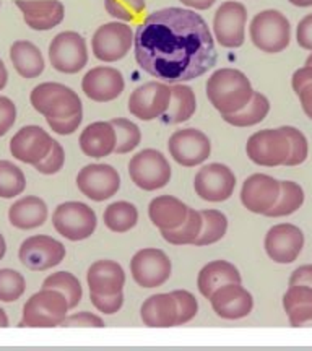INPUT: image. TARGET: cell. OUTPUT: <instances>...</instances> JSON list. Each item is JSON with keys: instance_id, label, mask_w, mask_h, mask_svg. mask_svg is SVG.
Instances as JSON below:
<instances>
[{"instance_id": "obj_44", "label": "cell", "mask_w": 312, "mask_h": 351, "mask_svg": "<svg viewBox=\"0 0 312 351\" xmlns=\"http://www.w3.org/2000/svg\"><path fill=\"white\" fill-rule=\"evenodd\" d=\"M64 163H65V152L62 145L57 142V140H54L49 155L44 158L43 161H39L38 165H34V169L41 174L51 176V174L59 173V171L64 168Z\"/></svg>"}, {"instance_id": "obj_28", "label": "cell", "mask_w": 312, "mask_h": 351, "mask_svg": "<svg viewBox=\"0 0 312 351\" xmlns=\"http://www.w3.org/2000/svg\"><path fill=\"white\" fill-rule=\"evenodd\" d=\"M47 213L46 202L39 197L26 195L8 208V221L19 230H34L46 223Z\"/></svg>"}, {"instance_id": "obj_5", "label": "cell", "mask_w": 312, "mask_h": 351, "mask_svg": "<svg viewBox=\"0 0 312 351\" xmlns=\"http://www.w3.org/2000/svg\"><path fill=\"white\" fill-rule=\"evenodd\" d=\"M69 302L62 293L57 289L43 288L41 291L26 301L23 306V319L20 327L51 328L59 327L69 315Z\"/></svg>"}, {"instance_id": "obj_42", "label": "cell", "mask_w": 312, "mask_h": 351, "mask_svg": "<svg viewBox=\"0 0 312 351\" xmlns=\"http://www.w3.org/2000/svg\"><path fill=\"white\" fill-rule=\"evenodd\" d=\"M285 134L289 138V156L285 166H300L304 163L309 156V142H307L306 135L300 129L291 125L281 127Z\"/></svg>"}, {"instance_id": "obj_38", "label": "cell", "mask_w": 312, "mask_h": 351, "mask_svg": "<svg viewBox=\"0 0 312 351\" xmlns=\"http://www.w3.org/2000/svg\"><path fill=\"white\" fill-rule=\"evenodd\" d=\"M26 189V178L19 166L12 161L0 160V197L13 199L23 194Z\"/></svg>"}, {"instance_id": "obj_52", "label": "cell", "mask_w": 312, "mask_h": 351, "mask_svg": "<svg viewBox=\"0 0 312 351\" xmlns=\"http://www.w3.org/2000/svg\"><path fill=\"white\" fill-rule=\"evenodd\" d=\"M293 285H306L312 288V265H301L289 276V287Z\"/></svg>"}, {"instance_id": "obj_39", "label": "cell", "mask_w": 312, "mask_h": 351, "mask_svg": "<svg viewBox=\"0 0 312 351\" xmlns=\"http://www.w3.org/2000/svg\"><path fill=\"white\" fill-rule=\"evenodd\" d=\"M116 129V150L117 155H125V153L134 152L142 142V132L140 127L124 117H116L111 121Z\"/></svg>"}, {"instance_id": "obj_46", "label": "cell", "mask_w": 312, "mask_h": 351, "mask_svg": "<svg viewBox=\"0 0 312 351\" xmlns=\"http://www.w3.org/2000/svg\"><path fill=\"white\" fill-rule=\"evenodd\" d=\"M91 304H93L99 313L112 315L121 311L122 304H124V295L117 293V295H95V293H90Z\"/></svg>"}, {"instance_id": "obj_54", "label": "cell", "mask_w": 312, "mask_h": 351, "mask_svg": "<svg viewBox=\"0 0 312 351\" xmlns=\"http://www.w3.org/2000/svg\"><path fill=\"white\" fill-rule=\"evenodd\" d=\"M179 2L191 8V10H208L210 7L215 5L217 0H179Z\"/></svg>"}, {"instance_id": "obj_16", "label": "cell", "mask_w": 312, "mask_h": 351, "mask_svg": "<svg viewBox=\"0 0 312 351\" xmlns=\"http://www.w3.org/2000/svg\"><path fill=\"white\" fill-rule=\"evenodd\" d=\"M236 176L226 165L210 163L202 166L194 179L195 194L205 202H225L235 194Z\"/></svg>"}, {"instance_id": "obj_32", "label": "cell", "mask_w": 312, "mask_h": 351, "mask_svg": "<svg viewBox=\"0 0 312 351\" xmlns=\"http://www.w3.org/2000/svg\"><path fill=\"white\" fill-rule=\"evenodd\" d=\"M270 101L261 91H254L252 99L249 101L248 106L241 111L232 114H223V121L235 127H252L261 124V122L269 116Z\"/></svg>"}, {"instance_id": "obj_57", "label": "cell", "mask_w": 312, "mask_h": 351, "mask_svg": "<svg viewBox=\"0 0 312 351\" xmlns=\"http://www.w3.org/2000/svg\"><path fill=\"white\" fill-rule=\"evenodd\" d=\"M5 327H8V317H7L5 311L0 307V328H5Z\"/></svg>"}, {"instance_id": "obj_14", "label": "cell", "mask_w": 312, "mask_h": 351, "mask_svg": "<svg viewBox=\"0 0 312 351\" xmlns=\"http://www.w3.org/2000/svg\"><path fill=\"white\" fill-rule=\"evenodd\" d=\"M169 155L184 168H194L205 163L212 153V142L199 129L176 130L168 142Z\"/></svg>"}, {"instance_id": "obj_1", "label": "cell", "mask_w": 312, "mask_h": 351, "mask_svg": "<svg viewBox=\"0 0 312 351\" xmlns=\"http://www.w3.org/2000/svg\"><path fill=\"white\" fill-rule=\"evenodd\" d=\"M134 54L140 69L169 85L195 80L217 64L215 38L206 21L195 10L181 7L150 13L137 26Z\"/></svg>"}, {"instance_id": "obj_58", "label": "cell", "mask_w": 312, "mask_h": 351, "mask_svg": "<svg viewBox=\"0 0 312 351\" xmlns=\"http://www.w3.org/2000/svg\"><path fill=\"white\" fill-rule=\"evenodd\" d=\"M7 252V243H5V238H3L2 234H0V261H2L3 256H5Z\"/></svg>"}, {"instance_id": "obj_19", "label": "cell", "mask_w": 312, "mask_h": 351, "mask_svg": "<svg viewBox=\"0 0 312 351\" xmlns=\"http://www.w3.org/2000/svg\"><path fill=\"white\" fill-rule=\"evenodd\" d=\"M54 138L39 125H26L13 135L10 153L15 160L26 165H38L49 155Z\"/></svg>"}, {"instance_id": "obj_51", "label": "cell", "mask_w": 312, "mask_h": 351, "mask_svg": "<svg viewBox=\"0 0 312 351\" xmlns=\"http://www.w3.org/2000/svg\"><path fill=\"white\" fill-rule=\"evenodd\" d=\"M312 83V67L311 65H304V67L298 69L296 72L293 73V78H291V85H293V90L294 93L300 95V91L302 88L311 85Z\"/></svg>"}, {"instance_id": "obj_24", "label": "cell", "mask_w": 312, "mask_h": 351, "mask_svg": "<svg viewBox=\"0 0 312 351\" xmlns=\"http://www.w3.org/2000/svg\"><path fill=\"white\" fill-rule=\"evenodd\" d=\"M86 283L95 295H117L124 289L125 271L114 261H98L88 269Z\"/></svg>"}, {"instance_id": "obj_10", "label": "cell", "mask_w": 312, "mask_h": 351, "mask_svg": "<svg viewBox=\"0 0 312 351\" xmlns=\"http://www.w3.org/2000/svg\"><path fill=\"white\" fill-rule=\"evenodd\" d=\"M248 8L241 2L230 0L221 3L213 16V38L219 46L237 49L245 41Z\"/></svg>"}, {"instance_id": "obj_2", "label": "cell", "mask_w": 312, "mask_h": 351, "mask_svg": "<svg viewBox=\"0 0 312 351\" xmlns=\"http://www.w3.org/2000/svg\"><path fill=\"white\" fill-rule=\"evenodd\" d=\"M33 108L46 117L47 125L59 135H72L83 121V104L72 88L46 82L33 88L29 95Z\"/></svg>"}, {"instance_id": "obj_45", "label": "cell", "mask_w": 312, "mask_h": 351, "mask_svg": "<svg viewBox=\"0 0 312 351\" xmlns=\"http://www.w3.org/2000/svg\"><path fill=\"white\" fill-rule=\"evenodd\" d=\"M302 304H312V288L306 285H293L283 296L285 311L288 314L293 307Z\"/></svg>"}, {"instance_id": "obj_37", "label": "cell", "mask_w": 312, "mask_h": 351, "mask_svg": "<svg viewBox=\"0 0 312 351\" xmlns=\"http://www.w3.org/2000/svg\"><path fill=\"white\" fill-rule=\"evenodd\" d=\"M43 288L57 289V291L62 293L67 298L70 309L80 304L83 298V288L80 285V280L73 274H70V271H57V274L49 275L43 282Z\"/></svg>"}, {"instance_id": "obj_33", "label": "cell", "mask_w": 312, "mask_h": 351, "mask_svg": "<svg viewBox=\"0 0 312 351\" xmlns=\"http://www.w3.org/2000/svg\"><path fill=\"white\" fill-rule=\"evenodd\" d=\"M103 218L108 230L122 234V232L130 231L132 228H135V225H137L139 210L130 202H114V204L108 205L106 210H104Z\"/></svg>"}, {"instance_id": "obj_23", "label": "cell", "mask_w": 312, "mask_h": 351, "mask_svg": "<svg viewBox=\"0 0 312 351\" xmlns=\"http://www.w3.org/2000/svg\"><path fill=\"white\" fill-rule=\"evenodd\" d=\"M25 23L34 32H49L62 23L65 7L59 0H16Z\"/></svg>"}, {"instance_id": "obj_25", "label": "cell", "mask_w": 312, "mask_h": 351, "mask_svg": "<svg viewBox=\"0 0 312 351\" xmlns=\"http://www.w3.org/2000/svg\"><path fill=\"white\" fill-rule=\"evenodd\" d=\"M78 143L88 158H106L116 150V129L106 121L91 122L83 129Z\"/></svg>"}, {"instance_id": "obj_59", "label": "cell", "mask_w": 312, "mask_h": 351, "mask_svg": "<svg viewBox=\"0 0 312 351\" xmlns=\"http://www.w3.org/2000/svg\"><path fill=\"white\" fill-rule=\"evenodd\" d=\"M306 65H311V67H312V52H311L309 56H307V59H306Z\"/></svg>"}, {"instance_id": "obj_18", "label": "cell", "mask_w": 312, "mask_h": 351, "mask_svg": "<svg viewBox=\"0 0 312 351\" xmlns=\"http://www.w3.org/2000/svg\"><path fill=\"white\" fill-rule=\"evenodd\" d=\"M265 252L276 263H293L304 247V234L296 225L280 223L272 226L265 234Z\"/></svg>"}, {"instance_id": "obj_27", "label": "cell", "mask_w": 312, "mask_h": 351, "mask_svg": "<svg viewBox=\"0 0 312 351\" xmlns=\"http://www.w3.org/2000/svg\"><path fill=\"white\" fill-rule=\"evenodd\" d=\"M189 207L173 195H160L150 202L148 217L158 230H176L186 221Z\"/></svg>"}, {"instance_id": "obj_7", "label": "cell", "mask_w": 312, "mask_h": 351, "mask_svg": "<svg viewBox=\"0 0 312 351\" xmlns=\"http://www.w3.org/2000/svg\"><path fill=\"white\" fill-rule=\"evenodd\" d=\"M52 225L65 239L83 241L96 231L98 217L95 210L83 202H65L56 208L52 215Z\"/></svg>"}, {"instance_id": "obj_35", "label": "cell", "mask_w": 312, "mask_h": 351, "mask_svg": "<svg viewBox=\"0 0 312 351\" xmlns=\"http://www.w3.org/2000/svg\"><path fill=\"white\" fill-rule=\"evenodd\" d=\"M202 226H204L202 212H197L195 208H189L186 221L176 230H161V236L166 243L173 245L194 244L200 236Z\"/></svg>"}, {"instance_id": "obj_49", "label": "cell", "mask_w": 312, "mask_h": 351, "mask_svg": "<svg viewBox=\"0 0 312 351\" xmlns=\"http://www.w3.org/2000/svg\"><path fill=\"white\" fill-rule=\"evenodd\" d=\"M289 326L294 328L312 327V304H302L293 307L288 313Z\"/></svg>"}, {"instance_id": "obj_12", "label": "cell", "mask_w": 312, "mask_h": 351, "mask_svg": "<svg viewBox=\"0 0 312 351\" xmlns=\"http://www.w3.org/2000/svg\"><path fill=\"white\" fill-rule=\"evenodd\" d=\"M132 278L139 287L152 289L163 287L173 274V263L161 249H142L130 261Z\"/></svg>"}, {"instance_id": "obj_26", "label": "cell", "mask_w": 312, "mask_h": 351, "mask_svg": "<svg viewBox=\"0 0 312 351\" xmlns=\"http://www.w3.org/2000/svg\"><path fill=\"white\" fill-rule=\"evenodd\" d=\"M143 326L150 328H168L178 326V304L171 293H158L147 298L140 307Z\"/></svg>"}, {"instance_id": "obj_34", "label": "cell", "mask_w": 312, "mask_h": 351, "mask_svg": "<svg viewBox=\"0 0 312 351\" xmlns=\"http://www.w3.org/2000/svg\"><path fill=\"white\" fill-rule=\"evenodd\" d=\"M304 204V191L298 182L280 181V197L265 217L281 218L298 212Z\"/></svg>"}, {"instance_id": "obj_15", "label": "cell", "mask_w": 312, "mask_h": 351, "mask_svg": "<svg viewBox=\"0 0 312 351\" xmlns=\"http://www.w3.org/2000/svg\"><path fill=\"white\" fill-rule=\"evenodd\" d=\"M77 187L90 200L104 202L119 192L121 174L111 165H86L77 174Z\"/></svg>"}, {"instance_id": "obj_30", "label": "cell", "mask_w": 312, "mask_h": 351, "mask_svg": "<svg viewBox=\"0 0 312 351\" xmlns=\"http://www.w3.org/2000/svg\"><path fill=\"white\" fill-rule=\"evenodd\" d=\"M10 60L16 73L23 78H36L44 72L43 52L32 41H16L10 47Z\"/></svg>"}, {"instance_id": "obj_31", "label": "cell", "mask_w": 312, "mask_h": 351, "mask_svg": "<svg viewBox=\"0 0 312 351\" xmlns=\"http://www.w3.org/2000/svg\"><path fill=\"white\" fill-rule=\"evenodd\" d=\"M197 111L195 93L184 83H174L171 86V103L168 111L161 116L165 124H182L191 119Z\"/></svg>"}, {"instance_id": "obj_21", "label": "cell", "mask_w": 312, "mask_h": 351, "mask_svg": "<svg viewBox=\"0 0 312 351\" xmlns=\"http://www.w3.org/2000/svg\"><path fill=\"white\" fill-rule=\"evenodd\" d=\"M280 197V181L269 174H252L241 187V202L244 208L257 215H267Z\"/></svg>"}, {"instance_id": "obj_56", "label": "cell", "mask_w": 312, "mask_h": 351, "mask_svg": "<svg viewBox=\"0 0 312 351\" xmlns=\"http://www.w3.org/2000/svg\"><path fill=\"white\" fill-rule=\"evenodd\" d=\"M288 2L293 3L294 7H301V8L312 7V0H288Z\"/></svg>"}, {"instance_id": "obj_48", "label": "cell", "mask_w": 312, "mask_h": 351, "mask_svg": "<svg viewBox=\"0 0 312 351\" xmlns=\"http://www.w3.org/2000/svg\"><path fill=\"white\" fill-rule=\"evenodd\" d=\"M16 122V106L7 96L0 95V137L7 134Z\"/></svg>"}, {"instance_id": "obj_17", "label": "cell", "mask_w": 312, "mask_h": 351, "mask_svg": "<svg viewBox=\"0 0 312 351\" xmlns=\"http://www.w3.org/2000/svg\"><path fill=\"white\" fill-rule=\"evenodd\" d=\"M65 245L51 236H32L20 245L19 257L26 269L33 271L49 270L65 258Z\"/></svg>"}, {"instance_id": "obj_8", "label": "cell", "mask_w": 312, "mask_h": 351, "mask_svg": "<svg viewBox=\"0 0 312 351\" xmlns=\"http://www.w3.org/2000/svg\"><path fill=\"white\" fill-rule=\"evenodd\" d=\"M249 160L263 168L285 166L289 156V138L283 129H263L252 134L245 143Z\"/></svg>"}, {"instance_id": "obj_47", "label": "cell", "mask_w": 312, "mask_h": 351, "mask_svg": "<svg viewBox=\"0 0 312 351\" xmlns=\"http://www.w3.org/2000/svg\"><path fill=\"white\" fill-rule=\"evenodd\" d=\"M60 327H96L103 328L104 320L93 313H88V311H83V313H77L72 315H67L64 319V322L60 324Z\"/></svg>"}, {"instance_id": "obj_40", "label": "cell", "mask_w": 312, "mask_h": 351, "mask_svg": "<svg viewBox=\"0 0 312 351\" xmlns=\"http://www.w3.org/2000/svg\"><path fill=\"white\" fill-rule=\"evenodd\" d=\"M145 0H104V8L114 20L130 23L145 12Z\"/></svg>"}, {"instance_id": "obj_9", "label": "cell", "mask_w": 312, "mask_h": 351, "mask_svg": "<svg viewBox=\"0 0 312 351\" xmlns=\"http://www.w3.org/2000/svg\"><path fill=\"white\" fill-rule=\"evenodd\" d=\"M135 33L124 21L101 25L91 39V51L101 62H117L129 54L134 46Z\"/></svg>"}, {"instance_id": "obj_43", "label": "cell", "mask_w": 312, "mask_h": 351, "mask_svg": "<svg viewBox=\"0 0 312 351\" xmlns=\"http://www.w3.org/2000/svg\"><path fill=\"white\" fill-rule=\"evenodd\" d=\"M171 295L174 296L176 304H178V326L191 322L199 313V302L195 296L186 289H176Z\"/></svg>"}, {"instance_id": "obj_55", "label": "cell", "mask_w": 312, "mask_h": 351, "mask_svg": "<svg viewBox=\"0 0 312 351\" xmlns=\"http://www.w3.org/2000/svg\"><path fill=\"white\" fill-rule=\"evenodd\" d=\"M7 82H8V72H7V67H5V64H3V60L0 59V91H2L3 88H5Z\"/></svg>"}, {"instance_id": "obj_29", "label": "cell", "mask_w": 312, "mask_h": 351, "mask_svg": "<svg viewBox=\"0 0 312 351\" xmlns=\"http://www.w3.org/2000/svg\"><path fill=\"white\" fill-rule=\"evenodd\" d=\"M241 282H243V276H241L237 267L232 265L231 262L213 261L206 263L204 269L200 270L199 278H197V287H199L200 295L210 300V296L223 285Z\"/></svg>"}, {"instance_id": "obj_4", "label": "cell", "mask_w": 312, "mask_h": 351, "mask_svg": "<svg viewBox=\"0 0 312 351\" xmlns=\"http://www.w3.org/2000/svg\"><path fill=\"white\" fill-rule=\"evenodd\" d=\"M250 41L265 54L283 52L291 43V25L278 10H263L257 13L249 26Z\"/></svg>"}, {"instance_id": "obj_11", "label": "cell", "mask_w": 312, "mask_h": 351, "mask_svg": "<svg viewBox=\"0 0 312 351\" xmlns=\"http://www.w3.org/2000/svg\"><path fill=\"white\" fill-rule=\"evenodd\" d=\"M51 65L60 73H78L88 64L86 41L77 32H62L49 44Z\"/></svg>"}, {"instance_id": "obj_6", "label": "cell", "mask_w": 312, "mask_h": 351, "mask_svg": "<svg viewBox=\"0 0 312 351\" xmlns=\"http://www.w3.org/2000/svg\"><path fill=\"white\" fill-rule=\"evenodd\" d=\"M169 161L161 152L147 148L139 152L129 161V176L132 182L147 192L166 187L171 181Z\"/></svg>"}, {"instance_id": "obj_36", "label": "cell", "mask_w": 312, "mask_h": 351, "mask_svg": "<svg viewBox=\"0 0 312 351\" xmlns=\"http://www.w3.org/2000/svg\"><path fill=\"white\" fill-rule=\"evenodd\" d=\"M202 218H204V226H202L200 236L197 238L194 245H212L225 238L228 231V218L226 215L219 210L206 208L202 210Z\"/></svg>"}, {"instance_id": "obj_13", "label": "cell", "mask_w": 312, "mask_h": 351, "mask_svg": "<svg viewBox=\"0 0 312 351\" xmlns=\"http://www.w3.org/2000/svg\"><path fill=\"white\" fill-rule=\"evenodd\" d=\"M171 86L165 82H147L135 88L129 98V111L140 121H155L168 111Z\"/></svg>"}, {"instance_id": "obj_22", "label": "cell", "mask_w": 312, "mask_h": 351, "mask_svg": "<svg viewBox=\"0 0 312 351\" xmlns=\"http://www.w3.org/2000/svg\"><path fill=\"white\" fill-rule=\"evenodd\" d=\"M213 311L218 317L226 320L244 319L252 313L254 298L241 283H228L219 287L210 296Z\"/></svg>"}, {"instance_id": "obj_53", "label": "cell", "mask_w": 312, "mask_h": 351, "mask_svg": "<svg viewBox=\"0 0 312 351\" xmlns=\"http://www.w3.org/2000/svg\"><path fill=\"white\" fill-rule=\"evenodd\" d=\"M298 96H300V103H301L302 111H304L306 116L312 121V83L311 85L302 88Z\"/></svg>"}, {"instance_id": "obj_50", "label": "cell", "mask_w": 312, "mask_h": 351, "mask_svg": "<svg viewBox=\"0 0 312 351\" xmlns=\"http://www.w3.org/2000/svg\"><path fill=\"white\" fill-rule=\"evenodd\" d=\"M296 41L302 49L312 52V13L306 15L296 26Z\"/></svg>"}, {"instance_id": "obj_3", "label": "cell", "mask_w": 312, "mask_h": 351, "mask_svg": "<svg viewBox=\"0 0 312 351\" xmlns=\"http://www.w3.org/2000/svg\"><path fill=\"white\" fill-rule=\"evenodd\" d=\"M206 98L221 114H232L248 106L252 99V83L237 69H218L206 80Z\"/></svg>"}, {"instance_id": "obj_41", "label": "cell", "mask_w": 312, "mask_h": 351, "mask_svg": "<svg viewBox=\"0 0 312 351\" xmlns=\"http://www.w3.org/2000/svg\"><path fill=\"white\" fill-rule=\"evenodd\" d=\"M26 282L23 275L16 270L2 269L0 270V301L13 302L23 296Z\"/></svg>"}, {"instance_id": "obj_20", "label": "cell", "mask_w": 312, "mask_h": 351, "mask_svg": "<svg viewBox=\"0 0 312 351\" xmlns=\"http://www.w3.org/2000/svg\"><path fill=\"white\" fill-rule=\"evenodd\" d=\"M125 88L124 75L114 67H95L88 70L82 80V90L86 98L96 103H109L117 99Z\"/></svg>"}]
</instances>
